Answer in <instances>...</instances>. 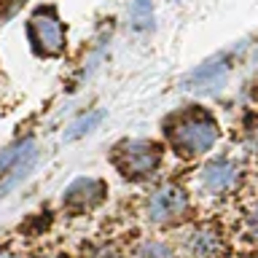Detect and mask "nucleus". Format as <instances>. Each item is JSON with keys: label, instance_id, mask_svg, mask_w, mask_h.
I'll return each mask as SVG.
<instances>
[{"label": "nucleus", "instance_id": "obj_1", "mask_svg": "<svg viewBox=\"0 0 258 258\" xmlns=\"http://www.w3.org/2000/svg\"><path fill=\"white\" fill-rule=\"evenodd\" d=\"M164 137L167 145L180 159H197L215 148L221 129H218V121L210 110L183 108L164 121Z\"/></svg>", "mask_w": 258, "mask_h": 258}, {"label": "nucleus", "instance_id": "obj_2", "mask_svg": "<svg viewBox=\"0 0 258 258\" xmlns=\"http://www.w3.org/2000/svg\"><path fill=\"white\" fill-rule=\"evenodd\" d=\"M161 145L153 140H124L110 151V164L126 180H148L161 167Z\"/></svg>", "mask_w": 258, "mask_h": 258}, {"label": "nucleus", "instance_id": "obj_3", "mask_svg": "<svg viewBox=\"0 0 258 258\" xmlns=\"http://www.w3.org/2000/svg\"><path fill=\"white\" fill-rule=\"evenodd\" d=\"M191 210V197L183 185L177 183H164L156 191H151L148 202H145V215L156 226H169L177 223L188 215Z\"/></svg>", "mask_w": 258, "mask_h": 258}, {"label": "nucleus", "instance_id": "obj_4", "mask_svg": "<svg viewBox=\"0 0 258 258\" xmlns=\"http://www.w3.org/2000/svg\"><path fill=\"white\" fill-rule=\"evenodd\" d=\"M27 35H30V43L35 46V51L43 56H59L64 51V46H68L64 27H62V22H59L54 8H38L30 16Z\"/></svg>", "mask_w": 258, "mask_h": 258}, {"label": "nucleus", "instance_id": "obj_5", "mask_svg": "<svg viewBox=\"0 0 258 258\" xmlns=\"http://www.w3.org/2000/svg\"><path fill=\"white\" fill-rule=\"evenodd\" d=\"M105 197H108V183L102 177L81 175L64 188L62 207L70 210V213H86V210H94Z\"/></svg>", "mask_w": 258, "mask_h": 258}, {"label": "nucleus", "instance_id": "obj_6", "mask_svg": "<svg viewBox=\"0 0 258 258\" xmlns=\"http://www.w3.org/2000/svg\"><path fill=\"white\" fill-rule=\"evenodd\" d=\"M239 183V164L231 161L229 156H215L210 159L205 167L199 169V185L205 194H229L234 191V185Z\"/></svg>", "mask_w": 258, "mask_h": 258}, {"label": "nucleus", "instance_id": "obj_7", "mask_svg": "<svg viewBox=\"0 0 258 258\" xmlns=\"http://www.w3.org/2000/svg\"><path fill=\"white\" fill-rule=\"evenodd\" d=\"M226 253L223 237L215 226L202 223L185 231L183 237V255L185 258H221Z\"/></svg>", "mask_w": 258, "mask_h": 258}, {"label": "nucleus", "instance_id": "obj_8", "mask_svg": "<svg viewBox=\"0 0 258 258\" xmlns=\"http://www.w3.org/2000/svg\"><path fill=\"white\" fill-rule=\"evenodd\" d=\"M226 78H229V62L223 56H218V59H210L199 64L197 70H191L180 86L185 92H218L226 84Z\"/></svg>", "mask_w": 258, "mask_h": 258}, {"label": "nucleus", "instance_id": "obj_9", "mask_svg": "<svg viewBox=\"0 0 258 258\" xmlns=\"http://www.w3.org/2000/svg\"><path fill=\"white\" fill-rule=\"evenodd\" d=\"M32 153H38L32 137H24V140H19V143H14V145H8V148L0 151V180H3L8 172H14L19 164H24Z\"/></svg>", "mask_w": 258, "mask_h": 258}, {"label": "nucleus", "instance_id": "obj_10", "mask_svg": "<svg viewBox=\"0 0 258 258\" xmlns=\"http://www.w3.org/2000/svg\"><path fill=\"white\" fill-rule=\"evenodd\" d=\"M105 116H108V110L105 108H97V110H86V113H81V116L73 121V124L64 129V143H76L81 140V137H86L89 132H94L97 126L105 121Z\"/></svg>", "mask_w": 258, "mask_h": 258}, {"label": "nucleus", "instance_id": "obj_11", "mask_svg": "<svg viewBox=\"0 0 258 258\" xmlns=\"http://www.w3.org/2000/svg\"><path fill=\"white\" fill-rule=\"evenodd\" d=\"M129 24L137 32H145L153 27V3L151 0H132L129 3Z\"/></svg>", "mask_w": 258, "mask_h": 258}, {"label": "nucleus", "instance_id": "obj_12", "mask_svg": "<svg viewBox=\"0 0 258 258\" xmlns=\"http://www.w3.org/2000/svg\"><path fill=\"white\" fill-rule=\"evenodd\" d=\"M137 258H175L172 247L167 245V242H159V239H148L143 242L140 247H137Z\"/></svg>", "mask_w": 258, "mask_h": 258}, {"label": "nucleus", "instance_id": "obj_13", "mask_svg": "<svg viewBox=\"0 0 258 258\" xmlns=\"http://www.w3.org/2000/svg\"><path fill=\"white\" fill-rule=\"evenodd\" d=\"M245 135H247L250 148L258 153V113H250V116L245 118Z\"/></svg>", "mask_w": 258, "mask_h": 258}, {"label": "nucleus", "instance_id": "obj_14", "mask_svg": "<svg viewBox=\"0 0 258 258\" xmlns=\"http://www.w3.org/2000/svg\"><path fill=\"white\" fill-rule=\"evenodd\" d=\"M247 231H250V237L258 242V205L250 210V215H247Z\"/></svg>", "mask_w": 258, "mask_h": 258}, {"label": "nucleus", "instance_id": "obj_15", "mask_svg": "<svg viewBox=\"0 0 258 258\" xmlns=\"http://www.w3.org/2000/svg\"><path fill=\"white\" fill-rule=\"evenodd\" d=\"M0 258H11V255H0Z\"/></svg>", "mask_w": 258, "mask_h": 258}, {"label": "nucleus", "instance_id": "obj_16", "mask_svg": "<svg viewBox=\"0 0 258 258\" xmlns=\"http://www.w3.org/2000/svg\"><path fill=\"white\" fill-rule=\"evenodd\" d=\"M172 3H180V0H172Z\"/></svg>", "mask_w": 258, "mask_h": 258}]
</instances>
